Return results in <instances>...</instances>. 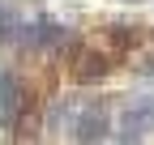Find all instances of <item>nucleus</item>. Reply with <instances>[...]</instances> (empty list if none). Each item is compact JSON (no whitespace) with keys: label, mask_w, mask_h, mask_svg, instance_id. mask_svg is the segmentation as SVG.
Listing matches in <instances>:
<instances>
[{"label":"nucleus","mask_w":154,"mask_h":145,"mask_svg":"<svg viewBox=\"0 0 154 145\" xmlns=\"http://www.w3.org/2000/svg\"><path fill=\"white\" fill-rule=\"evenodd\" d=\"M107 132V120H103V107H94V111H86L82 120H77V141L82 145H99Z\"/></svg>","instance_id":"f257e3e1"},{"label":"nucleus","mask_w":154,"mask_h":145,"mask_svg":"<svg viewBox=\"0 0 154 145\" xmlns=\"http://www.w3.org/2000/svg\"><path fill=\"white\" fill-rule=\"evenodd\" d=\"M107 68H111V64H107V56H99V51H94V56H82V68H77V77H82V81H99Z\"/></svg>","instance_id":"f03ea898"},{"label":"nucleus","mask_w":154,"mask_h":145,"mask_svg":"<svg viewBox=\"0 0 154 145\" xmlns=\"http://www.w3.org/2000/svg\"><path fill=\"white\" fill-rule=\"evenodd\" d=\"M150 124H154V107H150Z\"/></svg>","instance_id":"7ed1b4c3"}]
</instances>
